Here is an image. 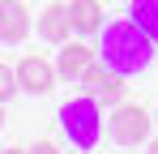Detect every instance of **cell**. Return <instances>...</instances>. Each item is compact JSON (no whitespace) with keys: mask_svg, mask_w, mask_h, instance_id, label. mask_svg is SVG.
I'll return each mask as SVG.
<instances>
[{"mask_svg":"<svg viewBox=\"0 0 158 154\" xmlns=\"http://www.w3.org/2000/svg\"><path fill=\"white\" fill-rule=\"evenodd\" d=\"M30 154H60V150H56L52 141H34V146H30Z\"/></svg>","mask_w":158,"mask_h":154,"instance_id":"12","label":"cell"},{"mask_svg":"<svg viewBox=\"0 0 158 154\" xmlns=\"http://www.w3.org/2000/svg\"><path fill=\"white\" fill-rule=\"evenodd\" d=\"M22 90V81H17V69H9V64H0V103H9L13 94Z\"/></svg>","mask_w":158,"mask_h":154,"instance_id":"11","label":"cell"},{"mask_svg":"<svg viewBox=\"0 0 158 154\" xmlns=\"http://www.w3.org/2000/svg\"><path fill=\"white\" fill-rule=\"evenodd\" d=\"M39 34L56 43V47H64L69 43V34H73V17H69V4L64 0H52L43 13H39Z\"/></svg>","mask_w":158,"mask_h":154,"instance_id":"7","label":"cell"},{"mask_svg":"<svg viewBox=\"0 0 158 154\" xmlns=\"http://www.w3.org/2000/svg\"><path fill=\"white\" fill-rule=\"evenodd\" d=\"M4 154H30V150H22V146H9V150H4Z\"/></svg>","mask_w":158,"mask_h":154,"instance_id":"13","label":"cell"},{"mask_svg":"<svg viewBox=\"0 0 158 154\" xmlns=\"http://www.w3.org/2000/svg\"><path fill=\"white\" fill-rule=\"evenodd\" d=\"M111 137H115V146H145L150 141V111L137 103H120L111 111Z\"/></svg>","mask_w":158,"mask_h":154,"instance_id":"3","label":"cell"},{"mask_svg":"<svg viewBox=\"0 0 158 154\" xmlns=\"http://www.w3.org/2000/svg\"><path fill=\"white\" fill-rule=\"evenodd\" d=\"M56 64L52 60H43V56H26L22 64H17V81H22V90H30V94H47L56 86Z\"/></svg>","mask_w":158,"mask_h":154,"instance_id":"6","label":"cell"},{"mask_svg":"<svg viewBox=\"0 0 158 154\" xmlns=\"http://www.w3.org/2000/svg\"><path fill=\"white\" fill-rule=\"evenodd\" d=\"M69 17H73V34H98L103 30V4L98 0H69Z\"/></svg>","mask_w":158,"mask_h":154,"instance_id":"9","label":"cell"},{"mask_svg":"<svg viewBox=\"0 0 158 154\" xmlns=\"http://www.w3.org/2000/svg\"><path fill=\"white\" fill-rule=\"evenodd\" d=\"M30 34V13L22 0H0V43H22Z\"/></svg>","mask_w":158,"mask_h":154,"instance_id":"8","label":"cell"},{"mask_svg":"<svg viewBox=\"0 0 158 154\" xmlns=\"http://www.w3.org/2000/svg\"><path fill=\"white\" fill-rule=\"evenodd\" d=\"M145 154H158V137H154V141H150V146H145Z\"/></svg>","mask_w":158,"mask_h":154,"instance_id":"14","label":"cell"},{"mask_svg":"<svg viewBox=\"0 0 158 154\" xmlns=\"http://www.w3.org/2000/svg\"><path fill=\"white\" fill-rule=\"evenodd\" d=\"M128 17L158 43V0H128Z\"/></svg>","mask_w":158,"mask_h":154,"instance_id":"10","label":"cell"},{"mask_svg":"<svg viewBox=\"0 0 158 154\" xmlns=\"http://www.w3.org/2000/svg\"><path fill=\"white\" fill-rule=\"evenodd\" d=\"M81 86H85V90H90L98 103H115L120 94H124V73H115L111 64L94 60V64H90V73L81 77Z\"/></svg>","mask_w":158,"mask_h":154,"instance_id":"4","label":"cell"},{"mask_svg":"<svg viewBox=\"0 0 158 154\" xmlns=\"http://www.w3.org/2000/svg\"><path fill=\"white\" fill-rule=\"evenodd\" d=\"M0 128H4V103H0Z\"/></svg>","mask_w":158,"mask_h":154,"instance_id":"15","label":"cell"},{"mask_svg":"<svg viewBox=\"0 0 158 154\" xmlns=\"http://www.w3.org/2000/svg\"><path fill=\"white\" fill-rule=\"evenodd\" d=\"M94 60H98V51L90 47V43H64L60 56H56V73L64 77V81H81Z\"/></svg>","mask_w":158,"mask_h":154,"instance_id":"5","label":"cell"},{"mask_svg":"<svg viewBox=\"0 0 158 154\" xmlns=\"http://www.w3.org/2000/svg\"><path fill=\"white\" fill-rule=\"evenodd\" d=\"M98 107H103V103L94 99V94L69 99L60 107V128H64L69 146H77V150H94V146H98V137H103V116H98Z\"/></svg>","mask_w":158,"mask_h":154,"instance_id":"2","label":"cell"},{"mask_svg":"<svg viewBox=\"0 0 158 154\" xmlns=\"http://www.w3.org/2000/svg\"><path fill=\"white\" fill-rule=\"evenodd\" d=\"M98 60L111 64L115 73L124 77H137L150 69L154 60V39L132 22V17H120V22H107L98 30Z\"/></svg>","mask_w":158,"mask_h":154,"instance_id":"1","label":"cell"}]
</instances>
